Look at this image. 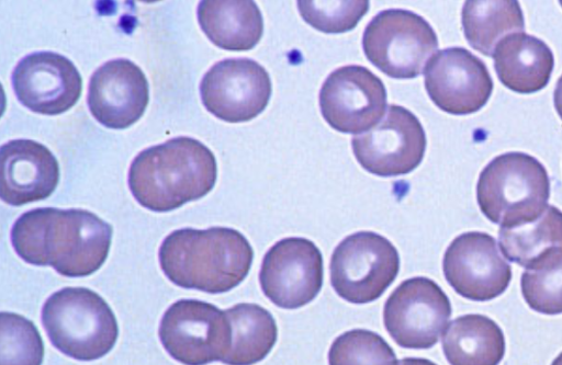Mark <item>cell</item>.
<instances>
[{
	"label": "cell",
	"mask_w": 562,
	"mask_h": 365,
	"mask_svg": "<svg viewBox=\"0 0 562 365\" xmlns=\"http://www.w3.org/2000/svg\"><path fill=\"white\" fill-rule=\"evenodd\" d=\"M112 227L85 209L36 208L22 214L11 230V242L21 259L50 265L63 276L94 273L108 258Z\"/></svg>",
	"instance_id": "1"
},
{
	"label": "cell",
	"mask_w": 562,
	"mask_h": 365,
	"mask_svg": "<svg viewBox=\"0 0 562 365\" xmlns=\"http://www.w3.org/2000/svg\"><path fill=\"white\" fill-rule=\"evenodd\" d=\"M216 176L213 152L180 136L140 151L131 163L128 186L143 207L162 213L206 195Z\"/></svg>",
	"instance_id": "2"
},
{
	"label": "cell",
	"mask_w": 562,
	"mask_h": 365,
	"mask_svg": "<svg viewBox=\"0 0 562 365\" xmlns=\"http://www.w3.org/2000/svg\"><path fill=\"white\" fill-rule=\"evenodd\" d=\"M254 251L239 231L227 227L183 228L159 249L162 272L173 284L210 294L231 290L247 276Z\"/></svg>",
	"instance_id": "3"
},
{
	"label": "cell",
	"mask_w": 562,
	"mask_h": 365,
	"mask_svg": "<svg viewBox=\"0 0 562 365\" xmlns=\"http://www.w3.org/2000/svg\"><path fill=\"white\" fill-rule=\"evenodd\" d=\"M550 179L543 164L525 152L499 155L481 171L476 199L483 215L501 227L536 219L548 206Z\"/></svg>",
	"instance_id": "4"
},
{
	"label": "cell",
	"mask_w": 562,
	"mask_h": 365,
	"mask_svg": "<svg viewBox=\"0 0 562 365\" xmlns=\"http://www.w3.org/2000/svg\"><path fill=\"white\" fill-rule=\"evenodd\" d=\"M42 322L52 344L79 361L104 356L119 335L110 306L83 287H66L50 295L42 309Z\"/></svg>",
	"instance_id": "5"
},
{
	"label": "cell",
	"mask_w": 562,
	"mask_h": 365,
	"mask_svg": "<svg viewBox=\"0 0 562 365\" xmlns=\"http://www.w3.org/2000/svg\"><path fill=\"white\" fill-rule=\"evenodd\" d=\"M366 57L379 70L397 79L415 78L438 48L434 28L420 15L403 9L378 13L362 36Z\"/></svg>",
	"instance_id": "6"
},
{
	"label": "cell",
	"mask_w": 562,
	"mask_h": 365,
	"mask_svg": "<svg viewBox=\"0 0 562 365\" xmlns=\"http://www.w3.org/2000/svg\"><path fill=\"white\" fill-rule=\"evenodd\" d=\"M330 283L352 304L376 300L395 281L400 255L393 243L372 231H359L341 240L330 258Z\"/></svg>",
	"instance_id": "7"
},
{
	"label": "cell",
	"mask_w": 562,
	"mask_h": 365,
	"mask_svg": "<svg viewBox=\"0 0 562 365\" xmlns=\"http://www.w3.org/2000/svg\"><path fill=\"white\" fill-rule=\"evenodd\" d=\"M159 338L166 351L184 365L223 361L232 343L225 310L196 299H181L164 313Z\"/></svg>",
	"instance_id": "8"
},
{
	"label": "cell",
	"mask_w": 562,
	"mask_h": 365,
	"mask_svg": "<svg viewBox=\"0 0 562 365\" xmlns=\"http://www.w3.org/2000/svg\"><path fill=\"white\" fill-rule=\"evenodd\" d=\"M451 304L432 280L424 276L403 281L389 296L383 308V323L404 349H430L445 330Z\"/></svg>",
	"instance_id": "9"
},
{
	"label": "cell",
	"mask_w": 562,
	"mask_h": 365,
	"mask_svg": "<svg viewBox=\"0 0 562 365\" xmlns=\"http://www.w3.org/2000/svg\"><path fill=\"white\" fill-rule=\"evenodd\" d=\"M351 145L364 170L379 176H395L419 166L426 149V135L411 111L393 104L376 126L355 135Z\"/></svg>",
	"instance_id": "10"
},
{
	"label": "cell",
	"mask_w": 562,
	"mask_h": 365,
	"mask_svg": "<svg viewBox=\"0 0 562 365\" xmlns=\"http://www.w3.org/2000/svg\"><path fill=\"white\" fill-rule=\"evenodd\" d=\"M323 256L306 238L289 237L276 242L265 254L259 282L276 306L296 309L311 303L323 285Z\"/></svg>",
	"instance_id": "11"
},
{
	"label": "cell",
	"mask_w": 562,
	"mask_h": 365,
	"mask_svg": "<svg viewBox=\"0 0 562 365\" xmlns=\"http://www.w3.org/2000/svg\"><path fill=\"white\" fill-rule=\"evenodd\" d=\"M202 103L220 119L247 122L268 105L272 85L269 73L249 58H228L213 65L200 84Z\"/></svg>",
	"instance_id": "12"
},
{
	"label": "cell",
	"mask_w": 562,
	"mask_h": 365,
	"mask_svg": "<svg viewBox=\"0 0 562 365\" xmlns=\"http://www.w3.org/2000/svg\"><path fill=\"white\" fill-rule=\"evenodd\" d=\"M442 270L449 285L462 297L487 301L502 295L512 281V267L488 233L469 231L448 246Z\"/></svg>",
	"instance_id": "13"
},
{
	"label": "cell",
	"mask_w": 562,
	"mask_h": 365,
	"mask_svg": "<svg viewBox=\"0 0 562 365\" xmlns=\"http://www.w3.org/2000/svg\"><path fill=\"white\" fill-rule=\"evenodd\" d=\"M386 90L382 80L359 65L334 70L319 91V107L327 124L346 134L370 129L384 114Z\"/></svg>",
	"instance_id": "14"
},
{
	"label": "cell",
	"mask_w": 562,
	"mask_h": 365,
	"mask_svg": "<svg viewBox=\"0 0 562 365\" xmlns=\"http://www.w3.org/2000/svg\"><path fill=\"white\" fill-rule=\"evenodd\" d=\"M425 88L440 110L467 115L486 104L493 91V80L479 57L463 47H449L427 62Z\"/></svg>",
	"instance_id": "15"
},
{
	"label": "cell",
	"mask_w": 562,
	"mask_h": 365,
	"mask_svg": "<svg viewBox=\"0 0 562 365\" xmlns=\"http://www.w3.org/2000/svg\"><path fill=\"white\" fill-rule=\"evenodd\" d=\"M12 85L18 100L33 112L57 115L72 107L82 91L76 66L53 52L33 53L15 66Z\"/></svg>",
	"instance_id": "16"
},
{
	"label": "cell",
	"mask_w": 562,
	"mask_h": 365,
	"mask_svg": "<svg viewBox=\"0 0 562 365\" xmlns=\"http://www.w3.org/2000/svg\"><path fill=\"white\" fill-rule=\"evenodd\" d=\"M148 100L146 76L128 59L106 61L90 78L88 106L105 127L122 129L131 126L140 118Z\"/></svg>",
	"instance_id": "17"
},
{
	"label": "cell",
	"mask_w": 562,
	"mask_h": 365,
	"mask_svg": "<svg viewBox=\"0 0 562 365\" xmlns=\"http://www.w3.org/2000/svg\"><path fill=\"white\" fill-rule=\"evenodd\" d=\"M59 181V166L44 145L15 139L0 149V196L12 206L45 199Z\"/></svg>",
	"instance_id": "18"
},
{
	"label": "cell",
	"mask_w": 562,
	"mask_h": 365,
	"mask_svg": "<svg viewBox=\"0 0 562 365\" xmlns=\"http://www.w3.org/2000/svg\"><path fill=\"white\" fill-rule=\"evenodd\" d=\"M499 81L509 90L528 94L543 89L551 77L554 58L540 38L524 32L504 37L493 53Z\"/></svg>",
	"instance_id": "19"
},
{
	"label": "cell",
	"mask_w": 562,
	"mask_h": 365,
	"mask_svg": "<svg viewBox=\"0 0 562 365\" xmlns=\"http://www.w3.org/2000/svg\"><path fill=\"white\" fill-rule=\"evenodd\" d=\"M198 21L209 39L226 50H249L260 41L263 19L250 0H204Z\"/></svg>",
	"instance_id": "20"
},
{
	"label": "cell",
	"mask_w": 562,
	"mask_h": 365,
	"mask_svg": "<svg viewBox=\"0 0 562 365\" xmlns=\"http://www.w3.org/2000/svg\"><path fill=\"white\" fill-rule=\"evenodd\" d=\"M441 342L450 365H498L506 350L499 326L480 313L463 315L452 320Z\"/></svg>",
	"instance_id": "21"
},
{
	"label": "cell",
	"mask_w": 562,
	"mask_h": 365,
	"mask_svg": "<svg viewBox=\"0 0 562 365\" xmlns=\"http://www.w3.org/2000/svg\"><path fill=\"white\" fill-rule=\"evenodd\" d=\"M232 330V343L223 358L227 365H252L272 350L278 328L272 315L256 304H237L225 310Z\"/></svg>",
	"instance_id": "22"
},
{
	"label": "cell",
	"mask_w": 562,
	"mask_h": 365,
	"mask_svg": "<svg viewBox=\"0 0 562 365\" xmlns=\"http://www.w3.org/2000/svg\"><path fill=\"white\" fill-rule=\"evenodd\" d=\"M461 18L468 43L485 56H493L504 37L522 32L525 27L521 8L515 0L465 1Z\"/></svg>",
	"instance_id": "23"
},
{
	"label": "cell",
	"mask_w": 562,
	"mask_h": 365,
	"mask_svg": "<svg viewBox=\"0 0 562 365\" xmlns=\"http://www.w3.org/2000/svg\"><path fill=\"white\" fill-rule=\"evenodd\" d=\"M498 243L509 261L528 267L546 252L562 248V212L548 205L533 220L501 227Z\"/></svg>",
	"instance_id": "24"
},
{
	"label": "cell",
	"mask_w": 562,
	"mask_h": 365,
	"mask_svg": "<svg viewBox=\"0 0 562 365\" xmlns=\"http://www.w3.org/2000/svg\"><path fill=\"white\" fill-rule=\"evenodd\" d=\"M527 305L543 315L562 313V248H554L531 263L520 278Z\"/></svg>",
	"instance_id": "25"
},
{
	"label": "cell",
	"mask_w": 562,
	"mask_h": 365,
	"mask_svg": "<svg viewBox=\"0 0 562 365\" xmlns=\"http://www.w3.org/2000/svg\"><path fill=\"white\" fill-rule=\"evenodd\" d=\"M329 365H398L396 354L378 333L352 329L337 337L328 351Z\"/></svg>",
	"instance_id": "26"
},
{
	"label": "cell",
	"mask_w": 562,
	"mask_h": 365,
	"mask_svg": "<svg viewBox=\"0 0 562 365\" xmlns=\"http://www.w3.org/2000/svg\"><path fill=\"white\" fill-rule=\"evenodd\" d=\"M44 344L34 323L13 312L0 313V365H41Z\"/></svg>",
	"instance_id": "27"
},
{
	"label": "cell",
	"mask_w": 562,
	"mask_h": 365,
	"mask_svg": "<svg viewBox=\"0 0 562 365\" xmlns=\"http://www.w3.org/2000/svg\"><path fill=\"white\" fill-rule=\"evenodd\" d=\"M303 20L324 33H344L356 27L369 10V1H297Z\"/></svg>",
	"instance_id": "28"
},
{
	"label": "cell",
	"mask_w": 562,
	"mask_h": 365,
	"mask_svg": "<svg viewBox=\"0 0 562 365\" xmlns=\"http://www.w3.org/2000/svg\"><path fill=\"white\" fill-rule=\"evenodd\" d=\"M553 103L555 111L562 119V76L559 78L553 92Z\"/></svg>",
	"instance_id": "29"
},
{
	"label": "cell",
	"mask_w": 562,
	"mask_h": 365,
	"mask_svg": "<svg viewBox=\"0 0 562 365\" xmlns=\"http://www.w3.org/2000/svg\"><path fill=\"white\" fill-rule=\"evenodd\" d=\"M398 365H437V364L427 358L405 357L400 361Z\"/></svg>",
	"instance_id": "30"
},
{
	"label": "cell",
	"mask_w": 562,
	"mask_h": 365,
	"mask_svg": "<svg viewBox=\"0 0 562 365\" xmlns=\"http://www.w3.org/2000/svg\"><path fill=\"white\" fill-rule=\"evenodd\" d=\"M551 365H562V352L553 360Z\"/></svg>",
	"instance_id": "31"
}]
</instances>
